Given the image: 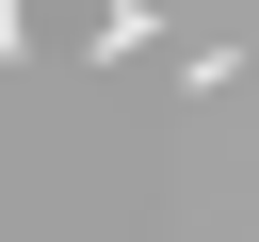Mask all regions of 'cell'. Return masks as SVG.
<instances>
[{
	"label": "cell",
	"instance_id": "cell-1",
	"mask_svg": "<svg viewBox=\"0 0 259 242\" xmlns=\"http://www.w3.org/2000/svg\"><path fill=\"white\" fill-rule=\"evenodd\" d=\"M49 32H81V48H146V0H0V48H49Z\"/></svg>",
	"mask_w": 259,
	"mask_h": 242
}]
</instances>
